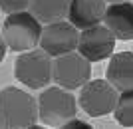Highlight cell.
<instances>
[{
	"label": "cell",
	"instance_id": "obj_1",
	"mask_svg": "<svg viewBox=\"0 0 133 129\" xmlns=\"http://www.w3.org/2000/svg\"><path fill=\"white\" fill-rule=\"evenodd\" d=\"M38 101L28 91L4 87L0 91V129H28L36 125Z\"/></svg>",
	"mask_w": 133,
	"mask_h": 129
},
{
	"label": "cell",
	"instance_id": "obj_2",
	"mask_svg": "<svg viewBox=\"0 0 133 129\" xmlns=\"http://www.w3.org/2000/svg\"><path fill=\"white\" fill-rule=\"evenodd\" d=\"M42 24L30 12H16L4 20L2 38L6 46L14 52H32L40 44Z\"/></svg>",
	"mask_w": 133,
	"mask_h": 129
},
{
	"label": "cell",
	"instance_id": "obj_3",
	"mask_svg": "<svg viewBox=\"0 0 133 129\" xmlns=\"http://www.w3.org/2000/svg\"><path fill=\"white\" fill-rule=\"evenodd\" d=\"M76 97L62 87H46L38 97V119L44 121V127H62L76 117Z\"/></svg>",
	"mask_w": 133,
	"mask_h": 129
},
{
	"label": "cell",
	"instance_id": "obj_4",
	"mask_svg": "<svg viewBox=\"0 0 133 129\" xmlns=\"http://www.w3.org/2000/svg\"><path fill=\"white\" fill-rule=\"evenodd\" d=\"M89 76H91V64L76 52L52 60V79L58 84V87L66 91L83 87L89 82Z\"/></svg>",
	"mask_w": 133,
	"mask_h": 129
},
{
	"label": "cell",
	"instance_id": "obj_5",
	"mask_svg": "<svg viewBox=\"0 0 133 129\" xmlns=\"http://www.w3.org/2000/svg\"><path fill=\"white\" fill-rule=\"evenodd\" d=\"M14 72L18 82L32 90L48 87L52 82V58L42 50L24 52L22 56H18Z\"/></svg>",
	"mask_w": 133,
	"mask_h": 129
},
{
	"label": "cell",
	"instance_id": "obj_6",
	"mask_svg": "<svg viewBox=\"0 0 133 129\" xmlns=\"http://www.w3.org/2000/svg\"><path fill=\"white\" fill-rule=\"evenodd\" d=\"M117 97V90L107 84V79H94L79 91V107L91 117H101L115 109Z\"/></svg>",
	"mask_w": 133,
	"mask_h": 129
},
{
	"label": "cell",
	"instance_id": "obj_7",
	"mask_svg": "<svg viewBox=\"0 0 133 129\" xmlns=\"http://www.w3.org/2000/svg\"><path fill=\"white\" fill-rule=\"evenodd\" d=\"M79 34L70 22L62 20V22L46 24V28H42V36H40V46L42 52H46L48 56H66L72 54L78 48Z\"/></svg>",
	"mask_w": 133,
	"mask_h": 129
},
{
	"label": "cell",
	"instance_id": "obj_8",
	"mask_svg": "<svg viewBox=\"0 0 133 129\" xmlns=\"http://www.w3.org/2000/svg\"><path fill=\"white\" fill-rule=\"evenodd\" d=\"M113 48H115V38L103 24L89 30H83L79 34V42H78L79 56L85 58L89 64L109 58L113 54Z\"/></svg>",
	"mask_w": 133,
	"mask_h": 129
},
{
	"label": "cell",
	"instance_id": "obj_9",
	"mask_svg": "<svg viewBox=\"0 0 133 129\" xmlns=\"http://www.w3.org/2000/svg\"><path fill=\"white\" fill-rule=\"evenodd\" d=\"M105 2L103 0H70L68 22L76 30H89L101 26L105 16Z\"/></svg>",
	"mask_w": 133,
	"mask_h": 129
},
{
	"label": "cell",
	"instance_id": "obj_10",
	"mask_svg": "<svg viewBox=\"0 0 133 129\" xmlns=\"http://www.w3.org/2000/svg\"><path fill=\"white\" fill-rule=\"evenodd\" d=\"M103 26L113 34L115 40H133V4H109L105 8Z\"/></svg>",
	"mask_w": 133,
	"mask_h": 129
},
{
	"label": "cell",
	"instance_id": "obj_11",
	"mask_svg": "<svg viewBox=\"0 0 133 129\" xmlns=\"http://www.w3.org/2000/svg\"><path fill=\"white\" fill-rule=\"evenodd\" d=\"M105 78L107 84L121 93L133 90V52H119L111 56L109 66L105 70Z\"/></svg>",
	"mask_w": 133,
	"mask_h": 129
},
{
	"label": "cell",
	"instance_id": "obj_12",
	"mask_svg": "<svg viewBox=\"0 0 133 129\" xmlns=\"http://www.w3.org/2000/svg\"><path fill=\"white\" fill-rule=\"evenodd\" d=\"M28 8L40 24H54L68 18L70 0H30Z\"/></svg>",
	"mask_w": 133,
	"mask_h": 129
},
{
	"label": "cell",
	"instance_id": "obj_13",
	"mask_svg": "<svg viewBox=\"0 0 133 129\" xmlns=\"http://www.w3.org/2000/svg\"><path fill=\"white\" fill-rule=\"evenodd\" d=\"M117 123L123 127H133V90L123 91L117 97V105L113 109Z\"/></svg>",
	"mask_w": 133,
	"mask_h": 129
},
{
	"label": "cell",
	"instance_id": "obj_14",
	"mask_svg": "<svg viewBox=\"0 0 133 129\" xmlns=\"http://www.w3.org/2000/svg\"><path fill=\"white\" fill-rule=\"evenodd\" d=\"M28 6H30V0H0V10L6 12L8 16L16 12H24Z\"/></svg>",
	"mask_w": 133,
	"mask_h": 129
},
{
	"label": "cell",
	"instance_id": "obj_15",
	"mask_svg": "<svg viewBox=\"0 0 133 129\" xmlns=\"http://www.w3.org/2000/svg\"><path fill=\"white\" fill-rule=\"evenodd\" d=\"M58 129H94L91 125L88 123V121H82V119H70L68 123H64L62 127H58Z\"/></svg>",
	"mask_w": 133,
	"mask_h": 129
},
{
	"label": "cell",
	"instance_id": "obj_16",
	"mask_svg": "<svg viewBox=\"0 0 133 129\" xmlns=\"http://www.w3.org/2000/svg\"><path fill=\"white\" fill-rule=\"evenodd\" d=\"M4 56H6V42L2 38V32H0V62L4 60Z\"/></svg>",
	"mask_w": 133,
	"mask_h": 129
},
{
	"label": "cell",
	"instance_id": "obj_17",
	"mask_svg": "<svg viewBox=\"0 0 133 129\" xmlns=\"http://www.w3.org/2000/svg\"><path fill=\"white\" fill-rule=\"evenodd\" d=\"M103 2H109V4H123V2H129V0H103Z\"/></svg>",
	"mask_w": 133,
	"mask_h": 129
},
{
	"label": "cell",
	"instance_id": "obj_18",
	"mask_svg": "<svg viewBox=\"0 0 133 129\" xmlns=\"http://www.w3.org/2000/svg\"><path fill=\"white\" fill-rule=\"evenodd\" d=\"M28 129H48V127H44V125H30Z\"/></svg>",
	"mask_w": 133,
	"mask_h": 129
}]
</instances>
